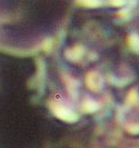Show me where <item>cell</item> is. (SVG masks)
<instances>
[{"instance_id":"obj_1","label":"cell","mask_w":139,"mask_h":148,"mask_svg":"<svg viewBox=\"0 0 139 148\" xmlns=\"http://www.w3.org/2000/svg\"><path fill=\"white\" fill-rule=\"evenodd\" d=\"M52 111L53 114L65 121H75L77 119V115L73 114L71 110H69L65 105L62 104H53L52 105Z\"/></svg>"}]
</instances>
